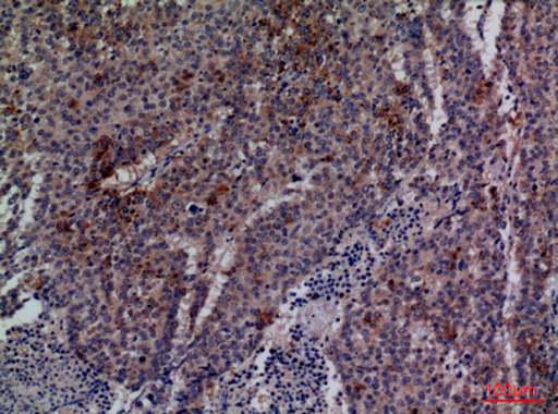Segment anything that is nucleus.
Here are the masks:
<instances>
[{
    "instance_id": "f03ea898",
    "label": "nucleus",
    "mask_w": 558,
    "mask_h": 414,
    "mask_svg": "<svg viewBox=\"0 0 558 414\" xmlns=\"http://www.w3.org/2000/svg\"><path fill=\"white\" fill-rule=\"evenodd\" d=\"M461 401H462L461 398H459V397L454 398V402H461Z\"/></svg>"
},
{
    "instance_id": "f257e3e1",
    "label": "nucleus",
    "mask_w": 558,
    "mask_h": 414,
    "mask_svg": "<svg viewBox=\"0 0 558 414\" xmlns=\"http://www.w3.org/2000/svg\"><path fill=\"white\" fill-rule=\"evenodd\" d=\"M3 412H106L108 388L89 366L71 352L25 330L4 344Z\"/></svg>"
}]
</instances>
